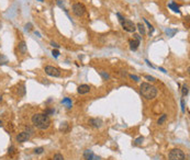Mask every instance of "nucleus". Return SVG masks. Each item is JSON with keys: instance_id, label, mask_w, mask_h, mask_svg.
Listing matches in <instances>:
<instances>
[{"instance_id": "33", "label": "nucleus", "mask_w": 190, "mask_h": 160, "mask_svg": "<svg viewBox=\"0 0 190 160\" xmlns=\"http://www.w3.org/2000/svg\"><path fill=\"white\" fill-rule=\"evenodd\" d=\"M51 45H52L53 47H55V48H58V47H60V45L57 44V43H55V42H51Z\"/></svg>"}, {"instance_id": "31", "label": "nucleus", "mask_w": 190, "mask_h": 160, "mask_svg": "<svg viewBox=\"0 0 190 160\" xmlns=\"http://www.w3.org/2000/svg\"><path fill=\"white\" fill-rule=\"evenodd\" d=\"M25 30H27V31H31V30H32V24H31V23L25 24Z\"/></svg>"}, {"instance_id": "38", "label": "nucleus", "mask_w": 190, "mask_h": 160, "mask_svg": "<svg viewBox=\"0 0 190 160\" xmlns=\"http://www.w3.org/2000/svg\"><path fill=\"white\" fill-rule=\"evenodd\" d=\"M0 100H2V98H1V97H0Z\"/></svg>"}, {"instance_id": "34", "label": "nucleus", "mask_w": 190, "mask_h": 160, "mask_svg": "<svg viewBox=\"0 0 190 160\" xmlns=\"http://www.w3.org/2000/svg\"><path fill=\"white\" fill-rule=\"evenodd\" d=\"M117 16H118V18H119L120 22H122V21H123V20H124V18L122 17V16H121V14H120L119 12H118V13H117Z\"/></svg>"}, {"instance_id": "14", "label": "nucleus", "mask_w": 190, "mask_h": 160, "mask_svg": "<svg viewBox=\"0 0 190 160\" xmlns=\"http://www.w3.org/2000/svg\"><path fill=\"white\" fill-rule=\"evenodd\" d=\"M62 103H63V104H65L67 109H71V100L69 99V98H65V99H63Z\"/></svg>"}, {"instance_id": "3", "label": "nucleus", "mask_w": 190, "mask_h": 160, "mask_svg": "<svg viewBox=\"0 0 190 160\" xmlns=\"http://www.w3.org/2000/svg\"><path fill=\"white\" fill-rule=\"evenodd\" d=\"M168 160H186V155L179 148L171 149L168 154Z\"/></svg>"}, {"instance_id": "24", "label": "nucleus", "mask_w": 190, "mask_h": 160, "mask_svg": "<svg viewBox=\"0 0 190 160\" xmlns=\"http://www.w3.org/2000/svg\"><path fill=\"white\" fill-rule=\"evenodd\" d=\"M143 140H144V137H143V136H140L139 138H136L135 139L134 144H135V145H141V144L143 143Z\"/></svg>"}, {"instance_id": "29", "label": "nucleus", "mask_w": 190, "mask_h": 160, "mask_svg": "<svg viewBox=\"0 0 190 160\" xmlns=\"http://www.w3.org/2000/svg\"><path fill=\"white\" fill-rule=\"evenodd\" d=\"M130 78L131 79H133V80L136 81V82H139V81H140V78L137 77V76H135V75H130Z\"/></svg>"}, {"instance_id": "37", "label": "nucleus", "mask_w": 190, "mask_h": 160, "mask_svg": "<svg viewBox=\"0 0 190 160\" xmlns=\"http://www.w3.org/2000/svg\"><path fill=\"white\" fill-rule=\"evenodd\" d=\"M0 126H2V122L0 121Z\"/></svg>"}, {"instance_id": "36", "label": "nucleus", "mask_w": 190, "mask_h": 160, "mask_svg": "<svg viewBox=\"0 0 190 160\" xmlns=\"http://www.w3.org/2000/svg\"><path fill=\"white\" fill-rule=\"evenodd\" d=\"M159 70H161V71H163V72H166V70H165V69H164V68H162V67H161V68H159Z\"/></svg>"}, {"instance_id": "18", "label": "nucleus", "mask_w": 190, "mask_h": 160, "mask_svg": "<svg viewBox=\"0 0 190 160\" xmlns=\"http://www.w3.org/2000/svg\"><path fill=\"white\" fill-rule=\"evenodd\" d=\"M165 32H166V34L168 35L169 37H173V36L175 35V33L177 32V30H170V29H167Z\"/></svg>"}, {"instance_id": "6", "label": "nucleus", "mask_w": 190, "mask_h": 160, "mask_svg": "<svg viewBox=\"0 0 190 160\" xmlns=\"http://www.w3.org/2000/svg\"><path fill=\"white\" fill-rule=\"evenodd\" d=\"M44 70H45V72H46L49 76H51V77L57 78L60 76V70L58 69V68H56V67H54V66H45Z\"/></svg>"}, {"instance_id": "10", "label": "nucleus", "mask_w": 190, "mask_h": 160, "mask_svg": "<svg viewBox=\"0 0 190 160\" xmlns=\"http://www.w3.org/2000/svg\"><path fill=\"white\" fill-rule=\"evenodd\" d=\"M90 91V87L88 84H80L78 88H77V92L79 94H86Z\"/></svg>"}, {"instance_id": "1", "label": "nucleus", "mask_w": 190, "mask_h": 160, "mask_svg": "<svg viewBox=\"0 0 190 160\" xmlns=\"http://www.w3.org/2000/svg\"><path fill=\"white\" fill-rule=\"evenodd\" d=\"M33 125L38 129H47L51 126V118L45 113H36L32 116Z\"/></svg>"}, {"instance_id": "20", "label": "nucleus", "mask_w": 190, "mask_h": 160, "mask_svg": "<svg viewBox=\"0 0 190 160\" xmlns=\"http://www.w3.org/2000/svg\"><path fill=\"white\" fill-rule=\"evenodd\" d=\"M166 118H167V115H166V114H163V115H162L161 117H159V118H158L157 124H159V125L164 124V122L166 121Z\"/></svg>"}, {"instance_id": "23", "label": "nucleus", "mask_w": 190, "mask_h": 160, "mask_svg": "<svg viewBox=\"0 0 190 160\" xmlns=\"http://www.w3.org/2000/svg\"><path fill=\"white\" fill-rule=\"evenodd\" d=\"M53 160H64V157L60 154H55L54 157H53Z\"/></svg>"}, {"instance_id": "28", "label": "nucleus", "mask_w": 190, "mask_h": 160, "mask_svg": "<svg viewBox=\"0 0 190 160\" xmlns=\"http://www.w3.org/2000/svg\"><path fill=\"white\" fill-rule=\"evenodd\" d=\"M180 104H181V111H182V112H185L186 111V109H185V100L184 99L180 100Z\"/></svg>"}, {"instance_id": "26", "label": "nucleus", "mask_w": 190, "mask_h": 160, "mask_svg": "<svg viewBox=\"0 0 190 160\" xmlns=\"http://www.w3.org/2000/svg\"><path fill=\"white\" fill-rule=\"evenodd\" d=\"M145 79H147L148 81H152V82L156 81V79H155V78L152 77V76H148V75H145Z\"/></svg>"}, {"instance_id": "16", "label": "nucleus", "mask_w": 190, "mask_h": 160, "mask_svg": "<svg viewBox=\"0 0 190 160\" xmlns=\"http://www.w3.org/2000/svg\"><path fill=\"white\" fill-rule=\"evenodd\" d=\"M143 21H144V22L146 23V24H147V27H148V29H150V33H148V35L151 36V35H152V34H153V32H154V28H153V25H152V24H151V23H150V22H148V21H147L146 19H143Z\"/></svg>"}, {"instance_id": "17", "label": "nucleus", "mask_w": 190, "mask_h": 160, "mask_svg": "<svg viewBox=\"0 0 190 160\" xmlns=\"http://www.w3.org/2000/svg\"><path fill=\"white\" fill-rule=\"evenodd\" d=\"M181 91H182V97H187L188 93H189L188 86H187V84H184V86H182V89H181Z\"/></svg>"}, {"instance_id": "12", "label": "nucleus", "mask_w": 190, "mask_h": 160, "mask_svg": "<svg viewBox=\"0 0 190 160\" xmlns=\"http://www.w3.org/2000/svg\"><path fill=\"white\" fill-rule=\"evenodd\" d=\"M140 42L141 41H139V39H133L132 41H130V50H136L139 48V45H140Z\"/></svg>"}, {"instance_id": "5", "label": "nucleus", "mask_w": 190, "mask_h": 160, "mask_svg": "<svg viewBox=\"0 0 190 160\" xmlns=\"http://www.w3.org/2000/svg\"><path fill=\"white\" fill-rule=\"evenodd\" d=\"M121 24H122V28H123V30L126 31V32H130V33H134V32H135L136 25L132 22L131 20H125L124 19V20L121 22Z\"/></svg>"}, {"instance_id": "35", "label": "nucleus", "mask_w": 190, "mask_h": 160, "mask_svg": "<svg viewBox=\"0 0 190 160\" xmlns=\"http://www.w3.org/2000/svg\"><path fill=\"white\" fill-rule=\"evenodd\" d=\"M145 63H147V65H148V66H150V67H152V68H154V66H153L152 64H151V63H150V61H147V59H146V61H145Z\"/></svg>"}, {"instance_id": "21", "label": "nucleus", "mask_w": 190, "mask_h": 160, "mask_svg": "<svg viewBox=\"0 0 190 160\" xmlns=\"http://www.w3.org/2000/svg\"><path fill=\"white\" fill-rule=\"evenodd\" d=\"M99 74H100V76L104 79V80H108V79H110V75H109L108 72L106 71H99Z\"/></svg>"}, {"instance_id": "32", "label": "nucleus", "mask_w": 190, "mask_h": 160, "mask_svg": "<svg viewBox=\"0 0 190 160\" xmlns=\"http://www.w3.org/2000/svg\"><path fill=\"white\" fill-rule=\"evenodd\" d=\"M133 39H139V41H141L142 39V37L139 35V34H136V33H134V35H133Z\"/></svg>"}, {"instance_id": "15", "label": "nucleus", "mask_w": 190, "mask_h": 160, "mask_svg": "<svg viewBox=\"0 0 190 160\" xmlns=\"http://www.w3.org/2000/svg\"><path fill=\"white\" fill-rule=\"evenodd\" d=\"M136 29H139V31H140V33H141L142 35L145 34V27H144V24L137 23V24H136Z\"/></svg>"}, {"instance_id": "13", "label": "nucleus", "mask_w": 190, "mask_h": 160, "mask_svg": "<svg viewBox=\"0 0 190 160\" xmlns=\"http://www.w3.org/2000/svg\"><path fill=\"white\" fill-rule=\"evenodd\" d=\"M168 7L173 10V11H175V12H178V13H180V11H179V6L175 2V1H171L170 3L168 5Z\"/></svg>"}, {"instance_id": "25", "label": "nucleus", "mask_w": 190, "mask_h": 160, "mask_svg": "<svg viewBox=\"0 0 190 160\" xmlns=\"http://www.w3.org/2000/svg\"><path fill=\"white\" fill-rule=\"evenodd\" d=\"M43 151H44V148H43V147H38V148H35V149H34V153H35V154H42Z\"/></svg>"}, {"instance_id": "11", "label": "nucleus", "mask_w": 190, "mask_h": 160, "mask_svg": "<svg viewBox=\"0 0 190 160\" xmlns=\"http://www.w3.org/2000/svg\"><path fill=\"white\" fill-rule=\"evenodd\" d=\"M18 50H19V52L21 53L22 55L27 54V44H25V42H24V41H21V42L18 44Z\"/></svg>"}, {"instance_id": "4", "label": "nucleus", "mask_w": 190, "mask_h": 160, "mask_svg": "<svg viewBox=\"0 0 190 160\" xmlns=\"http://www.w3.org/2000/svg\"><path fill=\"white\" fill-rule=\"evenodd\" d=\"M86 12V7L84 6L80 2H76L73 5V13L76 17H82Z\"/></svg>"}, {"instance_id": "7", "label": "nucleus", "mask_w": 190, "mask_h": 160, "mask_svg": "<svg viewBox=\"0 0 190 160\" xmlns=\"http://www.w3.org/2000/svg\"><path fill=\"white\" fill-rule=\"evenodd\" d=\"M84 158L86 160H101V158L97 156L96 154H93V151L91 149H86L84 153Z\"/></svg>"}, {"instance_id": "22", "label": "nucleus", "mask_w": 190, "mask_h": 160, "mask_svg": "<svg viewBox=\"0 0 190 160\" xmlns=\"http://www.w3.org/2000/svg\"><path fill=\"white\" fill-rule=\"evenodd\" d=\"M56 3H57V5H58L60 8H63V9H64V10L66 11L65 6H64V3H65V0H56Z\"/></svg>"}, {"instance_id": "2", "label": "nucleus", "mask_w": 190, "mask_h": 160, "mask_svg": "<svg viewBox=\"0 0 190 160\" xmlns=\"http://www.w3.org/2000/svg\"><path fill=\"white\" fill-rule=\"evenodd\" d=\"M140 92L142 97L146 100H153L157 95V88L148 82H142L140 86Z\"/></svg>"}, {"instance_id": "30", "label": "nucleus", "mask_w": 190, "mask_h": 160, "mask_svg": "<svg viewBox=\"0 0 190 160\" xmlns=\"http://www.w3.org/2000/svg\"><path fill=\"white\" fill-rule=\"evenodd\" d=\"M52 55L54 56V57H58L60 56V52L57 50H52Z\"/></svg>"}, {"instance_id": "27", "label": "nucleus", "mask_w": 190, "mask_h": 160, "mask_svg": "<svg viewBox=\"0 0 190 160\" xmlns=\"http://www.w3.org/2000/svg\"><path fill=\"white\" fill-rule=\"evenodd\" d=\"M67 123H63L62 125H60V131H63V132H65L66 129H67Z\"/></svg>"}, {"instance_id": "19", "label": "nucleus", "mask_w": 190, "mask_h": 160, "mask_svg": "<svg viewBox=\"0 0 190 160\" xmlns=\"http://www.w3.org/2000/svg\"><path fill=\"white\" fill-rule=\"evenodd\" d=\"M7 63H8V58H7L5 55L0 54V65H5Z\"/></svg>"}, {"instance_id": "9", "label": "nucleus", "mask_w": 190, "mask_h": 160, "mask_svg": "<svg viewBox=\"0 0 190 160\" xmlns=\"http://www.w3.org/2000/svg\"><path fill=\"white\" fill-rule=\"evenodd\" d=\"M89 125L93 126V128H100L102 126V120L101 118H90L89 120Z\"/></svg>"}, {"instance_id": "8", "label": "nucleus", "mask_w": 190, "mask_h": 160, "mask_svg": "<svg viewBox=\"0 0 190 160\" xmlns=\"http://www.w3.org/2000/svg\"><path fill=\"white\" fill-rule=\"evenodd\" d=\"M29 138H30V135H29L27 132H22L16 135V139L18 143H24V142H27V140H29Z\"/></svg>"}]
</instances>
